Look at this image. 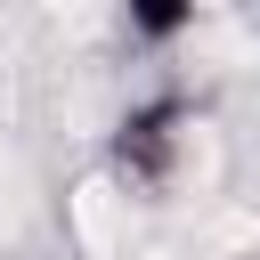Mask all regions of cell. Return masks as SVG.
<instances>
[{
	"label": "cell",
	"mask_w": 260,
	"mask_h": 260,
	"mask_svg": "<svg viewBox=\"0 0 260 260\" xmlns=\"http://www.w3.org/2000/svg\"><path fill=\"white\" fill-rule=\"evenodd\" d=\"M187 130H195V106H187L179 89H154V98H138V106L114 122L106 171H114L122 187H138V195H162V187L179 179V162H187Z\"/></svg>",
	"instance_id": "obj_1"
},
{
	"label": "cell",
	"mask_w": 260,
	"mask_h": 260,
	"mask_svg": "<svg viewBox=\"0 0 260 260\" xmlns=\"http://www.w3.org/2000/svg\"><path fill=\"white\" fill-rule=\"evenodd\" d=\"M195 24V8H130V32L138 41H171V32H187Z\"/></svg>",
	"instance_id": "obj_2"
}]
</instances>
